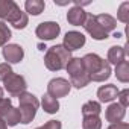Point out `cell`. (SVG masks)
Segmentation results:
<instances>
[{
  "label": "cell",
  "mask_w": 129,
  "mask_h": 129,
  "mask_svg": "<svg viewBox=\"0 0 129 129\" xmlns=\"http://www.w3.org/2000/svg\"><path fill=\"white\" fill-rule=\"evenodd\" d=\"M96 21L99 23V26L108 34V32H112L115 27H117V20L109 15V14H99L96 15Z\"/></svg>",
  "instance_id": "cell-15"
},
{
  "label": "cell",
  "mask_w": 129,
  "mask_h": 129,
  "mask_svg": "<svg viewBox=\"0 0 129 129\" xmlns=\"http://www.w3.org/2000/svg\"><path fill=\"white\" fill-rule=\"evenodd\" d=\"M0 18H3L5 23L9 21L15 29H24L29 23L27 14L12 0H0Z\"/></svg>",
  "instance_id": "cell-1"
},
{
  "label": "cell",
  "mask_w": 129,
  "mask_h": 129,
  "mask_svg": "<svg viewBox=\"0 0 129 129\" xmlns=\"http://www.w3.org/2000/svg\"><path fill=\"white\" fill-rule=\"evenodd\" d=\"M67 73L70 75V78H75V76H79L82 73H87L85 69H84V64H82V58H72L66 67Z\"/></svg>",
  "instance_id": "cell-17"
},
{
  "label": "cell",
  "mask_w": 129,
  "mask_h": 129,
  "mask_svg": "<svg viewBox=\"0 0 129 129\" xmlns=\"http://www.w3.org/2000/svg\"><path fill=\"white\" fill-rule=\"evenodd\" d=\"M102 111V106L99 102L94 100H88L82 105V115L84 117H90V115H99Z\"/></svg>",
  "instance_id": "cell-20"
},
{
  "label": "cell",
  "mask_w": 129,
  "mask_h": 129,
  "mask_svg": "<svg viewBox=\"0 0 129 129\" xmlns=\"http://www.w3.org/2000/svg\"><path fill=\"white\" fill-rule=\"evenodd\" d=\"M24 8H26V12H29L30 15H40L44 11L46 3L43 0H26Z\"/></svg>",
  "instance_id": "cell-19"
},
{
  "label": "cell",
  "mask_w": 129,
  "mask_h": 129,
  "mask_svg": "<svg viewBox=\"0 0 129 129\" xmlns=\"http://www.w3.org/2000/svg\"><path fill=\"white\" fill-rule=\"evenodd\" d=\"M90 82H91V79H90V75H88V73H82V75H79V76L70 78V85H73V87L78 88V90L87 87Z\"/></svg>",
  "instance_id": "cell-24"
},
{
  "label": "cell",
  "mask_w": 129,
  "mask_h": 129,
  "mask_svg": "<svg viewBox=\"0 0 129 129\" xmlns=\"http://www.w3.org/2000/svg\"><path fill=\"white\" fill-rule=\"evenodd\" d=\"M115 78L120 82H129V62L127 61H121L120 64L115 66Z\"/></svg>",
  "instance_id": "cell-21"
},
{
  "label": "cell",
  "mask_w": 129,
  "mask_h": 129,
  "mask_svg": "<svg viewBox=\"0 0 129 129\" xmlns=\"http://www.w3.org/2000/svg\"><path fill=\"white\" fill-rule=\"evenodd\" d=\"M0 129H8V126H6V123L2 117H0Z\"/></svg>",
  "instance_id": "cell-31"
},
{
  "label": "cell",
  "mask_w": 129,
  "mask_h": 129,
  "mask_svg": "<svg viewBox=\"0 0 129 129\" xmlns=\"http://www.w3.org/2000/svg\"><path fill=\"white\" fill-rule=\"evenodd\" d=\"M37 129H62V124L59 120H49L46 124H43Z\"/></svg>",
  "instance_id": "cell-29"
},
{
  "label": "cell",
  "mask_w": 129,
  "mask_h": 129,
  "mask_svg": "<svg viewBox=\"0 0 129 129\" xmlns=\"http://www.w3.org/2000/svg\"><path fill=\"white\" fill-rule=\"evenodd\" d=\"M114 37H115V38H120V37H123V35H121V34H118V32H115V34H114Z\"/></svg>",
  "instance_id": "cell-33"
},
{
  "label": "cell",
  "mask_w": 129,
  "mask_h": 129,
  "mask_svg": "<svg viewBox=\"0 0 129 129\" xmlns=\"http://www.w3.org/2000/svg\"><path fill=\"white\" fill-rule=\"evenodd\" d=\"M117 18L121 23H127L129 21V2H123L117 11Z\"/></svg>",
  "instance_id": "cell-26"
},
{
  "label": "cell",
  "mask_w": 129,
  "mask_h": 129,
  "mask_svg": "<svg viewBox=\"0 0 129 129\" xmlns=\"http://www.w3.org/2000/svg\"><path fill=\"white\" fill-rule=\"evenodd\" d=\"M117 97H118L120 105H121L123 108H126V106L129 105V90H127V88H126V90H123V91H118Z\"/></svg>",
  "instance_id": "cell-28"
},
{
  "label": "cell",
  "mask_w": 129,
  "mask_h": 129,
  "mask_svg": "<svg viewBox=\"0 0 129 129\" xmlns=\"http://www.w3.org/2000/svg\"><path fill=\"white\" fill-rule=\"evenodd\" d=\"M18 102H20L18 111H20V117H21L20 123L29 124L35 118V114H37V109L40 106V102L32 93H27V91H24V93H21L18 96Z\"/></svg>",
  "instance_id": "cell-3"
},
{
  "label": "cell",
  "mask_w": 129,
  "mask_h": 129,
  "mask_svg": "<svg viewBox=\"0 0 129 129\" xmlns=\"http://www.w3.org/2000/svg\"><path fill=\"white\" fill-rule=\"evenodd\" d=\"M70 59H72V52H69L62 44H56V46L47 49L46 56H44V64H46L47 70L59 72L67 67Z\"/></svg>",
  "instance_id": "cell-2"
},
{
  "label": "cell",
  "mask_w": 129,
  "mask_h": 129,
  "mask_svg": "<svg viewBox=\"0 0 129 129\" xmlns=\"http://www.w3.org/2000/svg\"><path fill=\"white\" fill-rule=\"evenodd\" d=\"M3 99V88H0V100Z\"/></svg>",
  "instance_id": "cell-32"
},
{
  "label": "cell",
  "mask_w": 129,
  "mask_h": 129,
  "mask_svg": "<svg viewBox=\"0 0 129 129\" xmlns=\"http://www.w3.org/2000/svg\"><path fill=\"white\" fill-rule=\"evenodd\" d=\"M3 85H5V90L11 94V96H20L21 93L26 91L27 88V84H26V79L21 76V75H17V73H11L5 81H3Z\"/></svg>",
  "instance_id": "cell-5"
},
{
  "label": "cell",
  "mask_w": 129,
  "mask_h": 129,
  "mask_svg": "<svg viewBox=\"0 0 129 129\" xmlns=\"http://www.w3.org/2000/svg\"><path fill=\"white\" fill-rule=\"evenodd\" d=\"M11 73H14L12 72V69H11V66H9V64L8 62H3V64H0V81H5Z\"/></svg>",
  "instance_id": "cell-27"
},
{
  "label": "cell",
  "mask_w": 129,
  "mask_h": 129,
  "mask_svg": "<svg viewBox=\"0 0 129 129\" xmlns=\"http://www.w3.org/2000/svg\"><path fill=\"white\" fill-rule=\"evenodd\" d=\"M124 114H126V108H123L120 103H111V105L106 108L105 117H106V120L112 124V123H120V121L124 118Z\"/></svg>",
  "instance_id": "cell-12"
},
{
  "label": "cell",
  "mask_w": 129,
  "mask_h": 129,
  "mask_svg": "<svg viewBox=\"0 0 129 129\" xmlns=\"http://www.w3.org/2000/svg\"><path fill=\"white\" fill-rule=\"evenodd\" d=\"M84 44H85V37H84V34H81V32H78V30H70V32H67L66 37H64V43H62V46L66 47L69 52L79 50Z\"/></svg>",
  "instance_id": "cell-9"
},
{
  "label": "cell",
  "mask_w": 129,
  "mask_h": 129,
  "mask_svg": "<svg viewBox=\"0 0 129 129\" xmlns=\"http://www.w3.org/2000/svg\"><path fill=\"white\" fill-rule=\"evenodd\" d=\"M126 49L124 47H120V46H112L109 47L108 50V64H120L121 61H124V56H126Z\"/></svg>",
  "instance_id": "cell-16"
},
{
  "label": "cell",
  "mask_w": 129,
  "mask_h": 129,
  "mask_svg": "<svg viewBox=\"0 0 129 129\" xmlns=\"http://www.w3.org/2000/svg\"><path fill=\"white\" fill-rule=\"evenodd\" d=\"M61 32V27L56 21H44L40 23L35 29V34L40 40L43 41H49V40H55Z\"/></svg>",
  "instance_id": "cell-7"
},
{
  "label": "cell",
  "mask_w": 129,
  "mask_h": 129,
  "mask_svg": "<svg viewBox=\"0 0 129 129\" xmlns=\"http://www.w3.org/2000/svg\"><path fill=\"white\" fill-rule=\"evenodd\" d=\"M82 129H102V120L99 115H90L84 117L82 120Z\"/></svg>",
  "instance_id": "cell-23"
},
{
  "label": "cell",
  "mask_w": 129,
  "mask_h": 129,
  "mask_svg": "<svg viewBox=\"0 0 129 129\" xmlns=\"http://www.w3.org/2000/svg\"><path fill=\"white\" fill-rule=\"evenodd\" d=\"M87 20V12L84 11V8L79 6H73L72 9H69L67 12V21L73 26H84Z\"/></svg>",
  "instance_id": "cell-14"
},
{
  "label": "cell",
  "mask_w": 129,
  "mask_h": 129,
  "mask_svg": "<svg viewBox=\"0 0 129 129\" xmlns=\"http://www.w3.org/2000/svg\"><path fill=\"white\" fill-rule=\"evenodd\" d=\"M109 76H111V66L108 64V61H106V62L103 64V67H102L99 72H96L94 75L90 76V79L94 81V82H103V81L109 79Z\"/></svg>",
  "instance_id": "cell-22"
},
{
  "label": "cell",
  "mask_w": 129,
  "mask_h": 129,
  "mask_svg": "<svg viewBox=\"0 0 129 129\" xmlns=\"http://www.w3.org/2000/svg\"><path fill=\"white\" fill-rule=\"evenodd\" d=\"M108 129H129V124L124 123V121H120V123H112L108 126Z\"/></svg>",
  "instance_id": "cell-30"
},
{
  "label": "cell",
  "mask_w": 129,
  "mask_h": 129,
  "mask_svg": "<svg viewBox=\"0 0 129 129\" xmlns=\"http://www.w3.org/2000/svg\"><path fill=\"white\" fill-rule=\"evenodd\" d=\"M84 29L97 41H102V40L108 38V34L99 26V23L96 21V15H93V14H87V20L84 23Z\"/></svg>",
  "instance_id": "cell-8"
},
{
  "label": "cell",
  "mask_w": 129,
  "mask_h": 129,
  "mask_svg": "<svg viewBox=\"0 0 129 129\" xmlns=\"http://www.w3.org/2000/svg\"><path fill=\"white\" fill-rule=\"evenodd\" d=\"M0 117L6 123V126H17L21 121L18 108L12 106V100L9 97H3L0 100Z\"/></svg>",
  "instance_id": "cell-4"
},
{
  "label": "cell",
  "mask_w": 129,
  "mask_h": 129,
  "mask_svg": "<svg viewBox=\"0 0 129 129\" xmlns=\"http://www.w3.org/2000/svg\"><path fill=\"white\" fill-rule=\"evenodd\" d=\"M70 90H72L70 82L67 79H64V78H55L47 84V94L55 97V99L69 96Z\"/></svg>",
  "instance_id": "cell-6"
},
{
  "label": "cell",
  "mask_w": 129,
  "mask_h": 129,
  "mask_svg": "<svg viewBox=\"0 0 129 129\" xmlns=\"http://www.w3.org/2000/svg\"><path fill=\"white\" fill-rule=\"evenodd\" d=\"M41 105H43V109H44L47 114H56V112L59 111V102H58V99L49 96L47 93L43 96Z\"/></svg>",
  "instance_id": "cell-18"
},
{
  "label": "cell",
  "mask_w": 129,
  "mask_h": 129,
  "mask_svg": "<svg viewBox=\"0 0 129 129\" xmlns=\"http://www.w3.org/2000/svg\"><path fill=\"white\" fill-rule=\"evenodd\" d=\"M117 94H118V88L112 84L102 85L97 90V97H99V102H102V103L112 102L114 99H117Z\"/></svg>",
  "instance_id": "cell-13"
},
{
  "label": "cell",
  "mask_w": 129,
  "mask_h": 129,
  "mask_svg": "<svg viewBox=\"0 0 129 129\" xmlns=\"http://www.w3.org/2000/svg\"><path fill=\"white\" fill-rule=\"evenodd\" d=\"M106 61L105 59H102L99 55H96V53H87L84 58H82V64H84V69H85V72L91 76V75H94L96 72H99L102 67H103V64H105Z\"/></svg>",
  "instance_id": "cell-10"
},
{
  "label": "cell",
  "mask_w": 129,
  "mask_h": 129,
  "mask_svg": "<svg viewBox=\"0 0 129 129\" xmlns=\"http://www.w3.org/2000/svg\"><path fill=\"white\" fill-rule=\"evenodd\" d=\"M12 34H11V29L8 27V24L5 21H0V47H5L6 43L11 40Z\"/></svg>",
  "instance_id": "cell-25"
},
{
  "label": "cell",
  "mask_w": 129,
  "mask_h": 129,
  "mask_svg": "<svg viewBox=\"0 0 129 129\" xmlns=\"http://www.w3.org/2000/svg\"><path fill=\"white\" fill-rule=\"evenodd\" d=\"M2 53L5 61H8V64H18L20 61H23V56H24V50L18 44H6Z\"/></svg>",
  "instance_id": "cell-11"
}]
</instances>
